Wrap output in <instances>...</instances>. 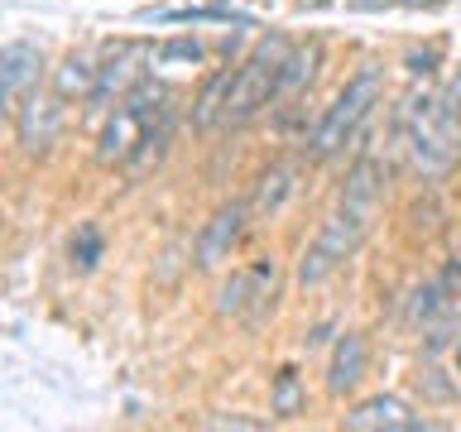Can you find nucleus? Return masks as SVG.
<instances>
[{
    "label": "nucleus",
    "mask_w": 461,
    "mask_h": 432,
    "mask_svg": "<svg viewBox=\"0 0 461 432\" xmlns=\"http://www.w3.org/2000/svg\"><path fill=\"white\" fill-rule=\"evenodd\" d=\"M168 115H173V96L144 77L135 92L106 115V125H101V135H96V164H106V168L135 164L144 149H154V144L168 140Z\"/></svg>",
    "instance_id": "nucleus-1"
},
{
    "label": "nucleus",
    "mask_w": 461,
    "mask_h": 432,
    "mask_svg": "<svg viewBox=\"0 0 461 432\" xmlns=\"http://www.w3.org/2000/svg\"><path fill=\"white\" fill-rule=\"evenodd\" d=\"M456 130L461 125L452 121L442 96H432V92L409 96V106L399 111V135H403V154H409L418 178L438 183L456 168Z\"/></svg>",
    "instance_id": "nucleus-2"
},
{
    "label": "nucleus",
    "mask_w": 461,
    "mask_h": 432,
    "mask_svg": "<svg viewBox=\"0 0 461 432\" xmlns=\"http://www.w3.org/2000/svg\"><path fill=\"white\" fill-rule=\"evenodd\" d=\"M384 101V72L380 68H360L351 82L337 92V101L327 106V115L312 125V135L303 140V154L312 158V164H327V158H337L346 144L360 135V125L370 121V111Z\"/></svg>",
    "instance_id": "nucleus-3"
},
{
    "label": "nucleus",
    "mask_w": 461,
    "mask_h": 432,
    "mask_svg": "<svg viewBox=\"0 0 461 432\" xmlns=\"http://www.w3.org/2000/svg\"><path fill=\"white\" fill-rule=\"evenodd\" d=\"M288 53H294V43H288L284 34H269V39H259V43H255V53L245 58V63L236 68V77H230L226 125L255 121V115L265 111L274 96H279V77H284Z\"/></svg>",
    "instance_id": "nucleus-4"
},
{
    "label": "nucleus",
    "mask_w": 461,
    "mask_h": 432,
    "mask_svg": "<svg viewBox=\"0 0 461 432\" xmlns=\"http://www.w3.org/2000/svg\"><path fill=\"white\" fill-rule=\"evenodd\" d=\"M370 221L375 216H366V212H356V207H341L322 221V230L312 236V245L303 250V259H298V284L303 288H317L322 279H331L346 259H351L360 245H366V236H370Z\"/></svg>",
    "instance_id": "nucleus-5"
},
{
    "label": "nucleus",
    "mask_w": 461,
    "mask_h": 432,
    "mask_svg": "<svg viewBox=\"0 0 461 432\" xmlns=\"http://www.w3.org/2000/svg\"><path fill=\"white\" fill-rule=\"evenodd\" d=\"M10 121H14V140H20V149L29 158H49L53 144L63 140V125H68V96L39 86V92H29L20 101V111Z\"/></svg>",
    "instance_id": "nucleus-6"
},
{
    "label": "nucleus",
    "mask_w": 461,
    "mask_h": 432,
    "mask_svg": "<svg viewBox=\"0 0 461 432\" xmlns=\"http://www.w3.org/2000/svg\"><path fill=\"white\" fill-rule=\"evenodd\" d=\"M149 49L144 43H115L106 53V63H101V77H96V92H92V115L101 111H115V101H125L135 86L144 82V72H149Z\"/></svg>",
    "instance_id": "nucleus-7"
},
{
    "label": "nucleus",
    "mask_w": 461,
    "mask_h": 432,
    "mask_svg": "<svg viewBox=\"0 0 461 432\" xmlns=\"http://www.w3.org/2000/svg\"><path fill=\"white\" fill-rule=\"evenodd\" d=\"M245 221H250V202H226V207L212 212V221L197 230V245H193V269L212 274L221 269L230 255H236V245L245 236Z\"/></svg>",
    "instance_id": "nucleus-8"
},
{
    "label": "nucleus",
    "mask_w": 461,
    "mask_h": 432,
    "mask_svg": "<svg viewBox=\"0 0 461 432\" xmlns=\"http://www.w3.org/2000/svg\"><path fill=\"white\" fill-rule=\"evenodd\" d=\"M39 82H43V53L24 39L5 43L0 49V101H5V111L10 115L20 111V101L29 92H39Z\"/></svg>",
    "instance_id": "nucleus-9"
},
{
    "label": "nucleus",
    "mask_w": 461,
    "mask_h": 432,
    "mask_svg": "<svg viewBox=\"0 0 461 432\" xmlns=\"http://www.w3.org/2000/svg\"><path fill=\"white\" fill-rule=\"evenodd\" d=\"M341 423L351 428V432H418V428H428L399 394H375L366 403H356Z\"/></svg>",
    "instance_id": "nucleus-10"
},
{
    "label": "nucleus",
    "mask_w": 461,
    "mask_h": 432,
    "mask_svg": "<svg viewBox=\"0 0 461 432\" xmlns=\"http://www.w3.org/2000/svg\"><path fill=\"white\" fill-rule=\"evenodd\" d=\"M366 370H370V341L360 331H346L337 341V351H331V365H327V394H337V399L356 394Z\"/></svg>",
    "instance_id": "nucleus-11"
},
{
    "label": "nucleus",
    "mask_w": 461,
    "mask_h": 432,
    "mask_svg": "<svg viewBox=\"0 0 461 432\" xmlns=\"http://www.w3.org/2000/svg\"><path fill=\"white\" fill-rule=\"evenodd\" d=\"M384 187H389V168L380 164V158H356V168L346 173V183H341V202L346 207H356V212H366L375 216L380 212V202H384Z\"/></svg>",
    "instance_id": "nucleus-12"
},
{
    "label": "nucleus",
    "mask_w": 461,
    "mask_h": 432,
    "mask_svg": "<svg viewBox=\"0 0 461 432\" xmlns=\"http://www.w3.org/2000/svg\"><path fill=\"white\" fill-rule=\"evenodd\" d=\"M294 178H298V164H269L265 173H259V183L250 193V216L255 221H269V216L284 212V202L294 197V187H298Z\"/></svg>",
    "instance_id": "nucleus-13"
},
{
    "label": "nucleus",
    "mask_w": 461,
    "mask_h": 432,
    "mask_svg": "<svg viewBox=\"0 0 461 432\" xmlns=\"http://www.w3.org/2000/svg\"><path fill=\"white\" fill-rule=\"evenodd\" d=\"M317 68H322V43H294V53H288V63H284V77H279V96L274 101H294L303 96L308 86L317 82Z\"/></svg>",
    "instance_id": "nucleus-14"
},
{
    "label": "nucleus",
    "mask_w": 461,
    "mask_h": 432,
    "mask_svg": "<svg viewBox=\"0 0 461 432\" xmlns=\"http://www.w3.org/2000/svg\"><path fill=\"white\" fill-rule=\"evenodd\" d=\"M96 77H101V63H92L86 53H68L63 68H53V92L58 96H77V101H92L96 92Z\"/></svg>",
    "instance_id": "nucleus-15"
},
{
    "label": "nucleus",
    "mask_w": 461,
    "mask_h": 432,
    "mask_svg": "<svg viewBox=\"0 0 461 432\" xmlns=\"http://www.w3.org/2000/svg\"><path fill=\"white\" fill-rule=\"evenodd\" d=\"M230 77H236V72L230 68H221L216 72V77L202 86V96L193 101V125L197 130H221L226 125V96H230Z\"/></svg>",
    "instance_id": "nucleus-16"
},
{
    "label": "nucleus",
    "mask_w": 461,
    "mask_h": 432,
    "mask_svg": "<svg viewBox=\"0 0 461 432\" xmlns=\"http://www.w3.org/2000/svg\"><path fill=\"white\" fill-rule=\"evenodd\" d=\"M303 409H308L303 380H298L294 365H284L279 374H274V384H269V413H274V418H298Z\"/></svg>",
    "instance_id": "nucleus-17"
},
{
    "label": "nucleus",
    "mask_w": 461,
    "mask_h": 432,
    "mask_svg": "<svg viewBox=\"0 0 461 432\" xmlns=\"http://www.w3.org/2000/svg\"><path fill=\"white\" fill-rule=\"evenodd\" d=\"M250 279H255V298H250V317L245 322H265V312H274V298H279V269H274V259L250 265Z\"/></svg>",
    "instance_id": "nucleus-18"
},
{
    "label": "nucleus",
    "mask_w": 461,
    "mask_h": 432,
    "mask_svg": "<svg viewBox=\"0 0 461 432\" xmlns=\"http://www.w3.org/2000/svg\"><path fill=\"white\" fill-rule=\"evenodd\" d=\"M250 298H255V279L250 269H236L221 284V298H216V312L221 317H250Z\"/></svg>",
    "instance_id": "nucleus-19"
},
{
    "label": "nucleus",
    "mask_w": 461,
    "mask_h": 432,
    "mask_svg": "<svg viewBox=\"0 0 461 432\" xmlns=\"http://www.w3.org/2000/svg\"><path fill=\"white\" fill-rule=\"evenodd\" d=\"M101 250H106V236H101V226H77V236H72V265H77L82 274H92L96 269V259Z\"/></svg>",
    "instance_id": "nucleus-20"
},
{
    "label": "nucleus",
    "mask_w": 461,
    "mask_h": 432,
    "mask_svg": "<svg viewBox=\"0 0 461 432\" xmlns=\"http://www.w3.org/2000/svg\"><path fill=\"white\" fill-rule=\"evenodd\" d=\"M154 58H158V63H178V58H183V63H197V58H202V43L178 39V43H164V49H154Z\"/></svg>",
    "instance_id": "nucleus-21"
},
{
    "label": "nucleus",
    "mask_w": 461,
    "mask_h": 432,
    "mask_svg": "<svg viewBox=\"0 0 461 432\" xmlns=\"http://www.w3.org/2000/svg\"><path fill=\"white\" fill-rule=\"evenodd\" d=\"M442 101H447V111H452V121L461 125V63L452 68V82H447V92H442Z\"/></svg>",
    "instance_id": "nucleus-22"
},
{
    "label": "nucleus",
    "mask_w": 461,
    "mask_h": 432,
    "mask_svg": "<svg viewBox=\"0 0 461 432\" xmlns=\"http://www.w3.org/2000/svg\"><path fill=\"white\" fill-rule=\"evenodd\" d=\"M207 428H216V432H226V428H236V432H259L265 423H259V418H236V413H230V418H212Z\"/></svg>",
    "instance_id": "nucleus-23"
},
{
    "label": "nucleus",
    "mask_w": 461,
    "mask_h": 432,
    "mask_svg": "<svg viewBox=\"0 0 461 432\" xmlns=\"http://www.w3.org/2000/svg\"><path fill=\"white\" fill-rule=\"evenodd\" d=\"M456 360H461V351H456Z\"/></svg>",
    "instance_id": "nucleus-24"
}]
</instances>
